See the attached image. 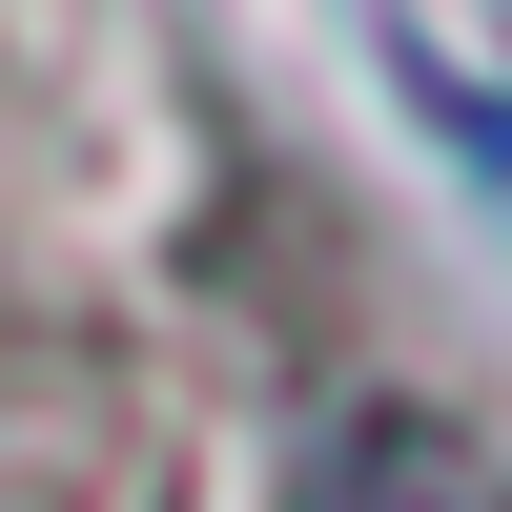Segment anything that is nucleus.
<instances>
[{"label":"nucleus","instance_id":"f257e3e1","mask_svg":"<svg viewBox=\"0 0 512 512\" xmlns=\"http://www.w3.org/2000/svg\"><path fill=\"white\" fill-rule=\"evenodd\" d=\"M267 512H512V451L472 410H431V390H349V410H308Z\"/></svg>","mask_w":512,"mask_h":512}]
</instances>
